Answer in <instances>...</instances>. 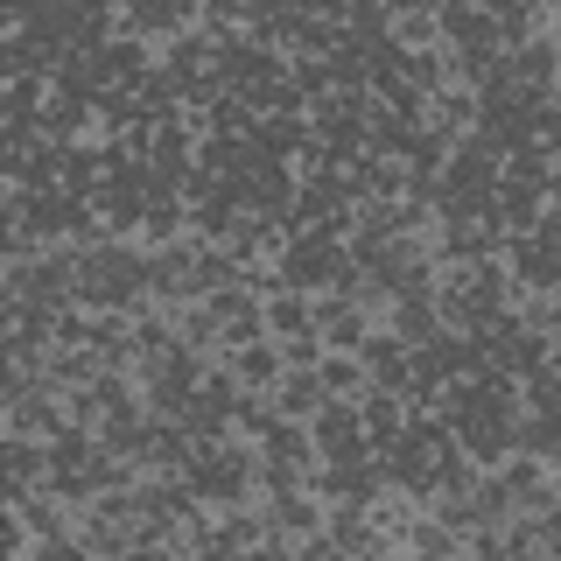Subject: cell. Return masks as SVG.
<instances>
[{
	"label": "cell",
	"mask_w": 561,
	"mask_h": 561,
	"mask_svg": "<svg viewBox=\"0 0 561 561\" xmlns=\"http://www.w3.org/2000/svg\"><path fill=\"white\" fill-rule=\"evenodd\" d=\"M140 295H148V253H134V245H119V239H105L84 253V267H78V309H134Z\"/></svg>",
	"instance_id": "1"
},
{
	"label": "cell",
	"mask_w": 561,
	"mask_h": 561,
	"mask_svg": "<svg viewBox=\"0 0 561 561\" xmlns=\"http://www.w3.org/2000/svg\"><path fill=\"white\" fill-rule=\"evenodd\" d=\"M309 443H316L323 463H358V456H373L365 421H358V400H323V408L309 414Z\"/></svg>",
	"instance_id": "2"
},
{
	"label": "cell",
	"mask_w": 561,
	"mask_h": 561,
	"mask_svg": "<svg viewBox=\"0 0 561 561\" xmlns=\"http://www.w3.org/2000/svg\"><path fill=\"white\" fill-rule=\"evenodd\" d=\"M309 330L323 337V351H358L373 323H365V309H351L344 295H316V302H309Z\"/></svg>",
	"instance_id": "3"
},
{
	"label": "cell",
	"mask_w": 561,
	"mask_h": 561,
	"mask_svg": "<svg viewBox=\"0 0 561 561\" xmlns=\"http://www.w3.org/2000/svg\"><path fill=\"white\" fill-rule=\"evenodd\" d=\"M84 127H92V99H84V92H64V84H49V99H43V140H57V148H78Z\"/></svg>",
	"instance_id": "4"
},
{
	"label": "cell",
	"mask_w": 561,
	"mask_h": 561,
	"mask_svg": "<svg viewBox=\"0 0 561 561\" xmlns=\"http://www.w3.org/2000/svg\"><path fill=\"white\" fill-rule=\"evenodd\" d=\"M358 421H365V443L386 449L400 428H408V393H386V386H365V400H358Z\"/></svg>",
	"instance_id": "5"
},
{
	"label": "cell",
	"mask_w": 561,
	"mask_h": 561,
	"mask_svg": "<svg viewBox=\"0 0 561 561\" xmlns=\"http://www.w3.org/2000/svg\"><path fill=\"white\" fill-rule=\"evenodd\" d=\"M323 379H316V373H302V365H280V379H274V408L280 414H288V421H309L316 408H323Z\"/></svg>",
	"instance_id": "6"
},
{
	"label": "cell",
	"mask_w": 561,
	"mask_h": 561,
	"mask_svg": "<svg viewBox=\"0 0 561 561\" xmlns=\"http://www.w3.org/2000/svg\"><path fill=\"white\" fill-rule=\"evenodd\" d=\"M435 35L456 43V49H499V22L478 14V8H443L435 14Z\"/></svg>",
	"instance_id": "7"
},
{
	"label": "cell",
	"mask_w": 561,
	"mask_h": 561,
	"mask_svg": "<svg viewBox=\"0 0 561 561\" xmlns=\"http://www.w3.org/2000/svg\"><path fill=\"white\" fill-rule=\"evenodd\" d=\"M232 373H239V386L245 393H274V379H280V344H245V351H232Z\"/></svg>",
	"instance_id": "8"
},
{
	"label": "cell",
	"mask_w": 561,
	"mask_h": 561,
	"mask_svg": "<svg viewBox=\"0 0 561 561\" xmlns=\"http://www.w3.org/2000/svg\"><path fill=\"white\" fill-rule=\"evenodd\" d=\"M316 379H323L330 400H365V358H351V351H323V365H316Z\"/></svg>",
	"instance_id": "9"
},
{
	"label": "cell",
	"mask_w": 561,
	"mask_h": 561,
	"mask_svg": "<svg viewBox=\"0 0 561 561\" xmlns=\"http://www.w3.org/2000/svg\"><path fill=\"white\" fill-rule=\"evenodd\" d=\"M435 330H443V323H435V302H393V309H386V337L408 344V351H421Z\"/></svg>",
	"instance_id": "10"
},
{
	"label": "cell",
	"mask_w": 561,
	"mask_h": 561,
	"mask_svg": "<svg viewBox=\"0 0 561 561\" xmlns=\"http://www.w3.org/2000/svg\"><path fill=\"white\" fill-rule=\"evenodd\" d=\"M253 449H260V456H280V463H316V443H309V428H302V421H288V414H280V421H274L267 435H260Z\"/></svg>",
	"instance_id": "11"
},
{
	"label": "cell",
	"mask_w": 561,
	"mask_h": 561,
	"mask_svg": "<svg viewBox=\"0 0 561 561\" xmlns=\"http://www.w3.org/2000/svg\"><path fill=\"white\" fill-rule=\"evenodd\" d=\"M499 183H526V190H548L554 183V148H513L505 154V169H499Z\"/></svg>",
	"instance_id": "12"
},
{
	"label": "cell",
	"mask_w": 561,
	"mask_h": 561,
	"mask_svg": "<svg viewBox=\"0 0 561 561\" xmlns=\"http://www.w3.org/2000/svg\"><path fill=\"white\" fill-rule=\"evenodd\" d=\"M183 225H190V204L175 197V204H148V218H140V245L148 253H162V245L183 239Z\"/></svg>",
	"instance_id": "13"
},
{
	"label": "cell",
	"mask_w": 561,
	"mask_h": 561,
	"mask_svg": "<svg viewBox=\"0 0 561 561\" xmlns=\"http://www.w3.org/2000/svg\"><path fill=\"white\" fill-rule=\"evenodd\" d=\"M267 337H295V330H309V295H295V288H280V295H267Z\"/></svg>",
	"instance_id": "14"
},
{
	"label": "cell",
	"mask_w": 561,
	"mask_h": 561,
	"mask_svg": "<svg viewBox=\"0 0 561 561\" xmlns=\"http://www.w3.org/2000/svg\"><path fill=\"white\" fill-rule=\"evenodd\" d=\"M443 35H435V14H421V8H393V49H435Z\"/></svg>",
	"instance_id": "15"
},
{
	"label": "cell",
	"mask_w": 561,
	"mask_h": 561,
	"mask_svg": "<svg viewBox=\"0 0 561 561\" xmlns=\"http://www.w3.org/2000/svg\"><path fill=\"white\" fill-rule=\"evenodd\" d=\"M400 548H414V554H456V534L428 513V519H414V526H408V540H400Z\"/></svg>",
	"instance_id": "16"
},
{
	"label": "cell",
	"mask_w": 561,
	"mask_h": 561,
	"mask_svg": "<svg viewBox=\"0 0 561 561\" xmlns=\"http://www.w3.org/2000/svg\"><path fill=\"white\" fill-rule=\"evenodd\" d=\"M519 379H526V393H519V400H526L534 414H554V408H561V379H554V365H540V373H519Z\"/></svg>",
	"instance_id": "17"
},
{
	"label": "cell",
	"mask_w": 561,
	"mask_h": 561,
	"mask_svg": "<svg viewBox=\"0 0 561 561\" xmlns=\"http://www.w3.org/2000/svg\"><path fill=\"white\" fill-rule=\"evenodd\" d=\"M274 344H280V365H302V373L323 365V337L316 330H295V337H274Z\"/></svg>",
	"instance_id": "18"
}]
</instances>
